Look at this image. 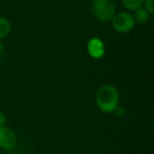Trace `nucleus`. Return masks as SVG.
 I'll return each instance as SVG.
<instances>
[{
  "mask_svg": "<svg viewBox=\"0 0 154 154\" xmlns=\"http://www.w3.org/2000/svg\"><path fill=\"white\" fill-rule=\"evenodd\" d=\"M95 103L98 109L103 113H113L115 108L119 105L118 90L110 84H105L98 88L95 94Z\"/></svg>",
  "mask_w": 154,
  "mask_h": 154,
  "instance_id": "f257e3e1",
  "label": "nucleus"
},
{
  "mask_svg": "<svg viewBox=\"0 0 154 154\" xmlns=\"http://www.w3.org/2000/svg\"><path fill=\"white\" fill-rule=\"evenodd\" d=\"M92 13L97 20L109 22L116 14V7L113 0H93Z\"/></svg>",
  "mask_w": 154,
  "mask_h": 154,
  "instance_id": "f03ea898",
  "label": "nucleus"
},
{
  "mask_svg": "<svg viewBox=\"0 0 154 154\" xmlns=\"http://www.w3.org/2000/svg\"><path fill=\"white\" fill-rule=\"evenodd\" d=\"M112 22V28L114 31L117 33H122V34H126L129 33L134 29L135 21L133 15H131L128 12H119L114 15V17L111 20Z\"/></svg>",
  "mask_w": 154,
  "mask_h": 154,
  "instance_id": "7ed1b4c3",
  "label": "nucleus"
},
{
  "mask_svg": "<svg viewBox=\"0 0 154 154\" xmlns=\"http://www.w3.org/2000/svg\"><path fill=\"white\" fill-rule=\"evenodd\" d=\"M17 134L10 127H0V148L5 150H11L17 143Z\"/></svg>",
  "mask_w": 154,
  "mask_h": 154,
  "instance_id": "20e7f679",
  "label": "nucleus"
},
{
  "mask_svg": "<svg viewBox=\"0 0 154 154\" xmlns=\"http://www.w3.org/2000/svg\"><path fill=\"white\" fill-rule=\"evenodd\" d=\"M87 52L92 58L100 59L106 54L105 42L98 37H92L87 43Z\"/></svg>",
  "mask_w": 154,
  "mask_h": 154,
  "instance_id": "39448f33",
  "label": "nucleus"
},
{
  "mask_svg": "<svg viewBox=\"0 0 154 154\" xmlns=\"http://www.w3.org/2000/svg\"><path fill=\"white\" fill-rule=\"evenodd\" d=\"M150 14L148 13L147 10H145L143 8H140V9L136 10L134 12V15H133V18H134L135 23H139V24H143L146 22H148V20L150 19Z\"/></svg>",
  "mask_w": 154,
  "mask_h": 154,
  "instance_id": "423d86ee",
  "label": "nucleus"
},
{
  "mask_svg": "<svg viewBox=\"0 0 154 154\" xmlns=\"http://www.w3.org/2000/svg\"><path fill=\"white\" fill-rule=\"evenodd\" d=\"M11 30H12L11 22L7 18L0 16V40L9 36L10 33H11Z\"/></svg>",
  "mask_w": 154,
  "mask_h": 154,
  "instance_id": "0eeeda50",
  "label": "nucleus"
},
{
  "mask_svg": "<svg viewBox=\"0 0 154 154\" xmlns=\"http://www.w3.org/2000/svg\"><path fill=\"white\" fill-rule=\"evenodd\" d=\"M122 2L125 9L131 12H135L143 5V0H122Z\"/></svg>",
  "mask_w": 154,
  "mask_h": 154,
  "instance_id": "6e6552de",
  "label": "nucleus"
},
{
  "mask_svg": "<svg viewBox=\"0 0 154 154\" xmlns=\"http://www.w3.org/2000/svg\"><path fill=\"white\" fill-rule=\"evenodd\" d=\"M143 8L145 10H147L150 15H153L154 14V0H143Z\"/></svg>",
  "mask_w": 154,
  "mask_h": 154,
  "instance_id": "1a4fd4ad",
  "label": "nucleus"
},
{
  "mask_svg": "<svg viewBox=\"0 0 154 154\" xmlns=\"http://www.w3.org/2000/svg\"><path fill=\"white\" fill-rule=\"evenodd\" d=\"M113 113L115 114L116 116H118V117H122V116H125V115H126V113H127L126 108H125L124 106L118 105L117 107L115 108V110L113 111Z\"/></svg>",
  "mask_w": 154,
  "mask_h": 154,
  "instance_id": "9d476101",
  "label": "nucleus"
},
{
  "mask_svg": "<svg viewBox=\"0 0 154 154\" xmlns=\"http://www.w3.org/2000/svg\"><path fill=\"white\" fill-rule=\"evenodd\" d=\"M8 118L3 112H0V127H5L7 125Z\"/></svg>",
  "mask_w": 154,
  "mask_h": 154,
  "instance_id": "9b49d317",
  "label": "nucleus"
},
{
  "mask_svg": "<svg viewBox=\"0 0 154 154\" xmlns=\"http://www.w3.org/2000/svg\"><path fill=\"white\" fill-rule=\"evenodd\" d=\"M3 55H5V47H3L2 42H1V41H0V61H1V60H2Z\"/></svg>",
  "mask_w": 154,
  "mask_h": 154,
  "instance_id": "f8f14e48",
  "label": "nucleus"
}]
</instances>
